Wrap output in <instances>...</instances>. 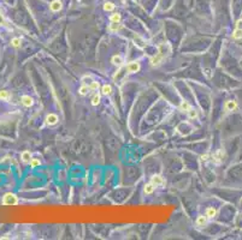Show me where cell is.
Returning a JSON list of instances; mask_svg holds the SVG:
<instances>
[{"mask_svg": "<svg viewBox=\"0 0 242 240\" xmlns=\"http://www.w3.org/2000/svg\"><path fill=\"white\" fill-rule=\"evenodd\" d=\"M140 68H141V65H140L139 61L129 62L128 65H126V67H125V70H126V71H128L129 73H136V72H139Z\"/></svg>", "mask_w": 242, "mask_h": 240, "instance_id": "7a4b0ae2", "label": "cell"}, {"mask_svg": "<svg viewBox=\"0 0 242 240\" xmlns=\"http://www.w3.org/2000/svg\"><path fill=\"white\" fill-rule=\"evenodd\" d=\"M90 90V88H89V85H87V84H83L82 86L80 88V90H78V92H80V95H82V96H86L88 94V91Z\"/></svg>", "mask_w": 242, "mask_h": 240, "instance_id": "4fadbf2b", "label": "cell"}, {"mask_svg": "<svg viewBox=\"0 0 242 240\" xmlns=\"http://www.w3.org/2000/svg\"><path fill=\"white\" fill-rule=\"evenodd\" d=\"M101 92H102V95H111V92H112V86L108 85V84L102 85V88H101Z\"/></svg>", "mask_w": 242, "mask_h": 240, "instance_id": "8fae6325", "label": "cell"}, {"mask_svg": "<svg viewBox=\"0 0 242 240\" xmlns=\"http://www.w3.org/2000/svg\"><path fill=\"white\" fill-rule=\"evenodd\" d=\"M236 107H237V104H236L235 101H227L225 104H224V108H225V110H234Z\"/></svg>", "mask_w": 242, "mask_h": 240, "instance_id": "9c48e42d", "label": "cell"}, {"mask_svg": "<svg viewBox=\"0 0 242 240\" xmlns=\"http://www.w3.org/2000/svg\"><path fill=\"white\" fill-rule=\"evenodd\" d=\"M216 214H217V210L211 207V208H207L205 215L207 216V219H212V217H215V216H216Z\"/></svg>", "mask_w": 242, "mask_h": 240, "instance_id": "7c38bea8", "label": "cell"}, {"mask_svg": "<svg viewBox=\"0 0 242 240\" xmlns=\"http://www.w3.org/2000/svg\"><path fill=\"white\" fill-rule=\"evenodd\" d=\"M180 108H181V110H183V112H189V110L192 109V106L189 104L188 102H182L181 104H180Z\"/></svg>", "mask_w": 242, "mask_h": 240, "instance_id": "9a60e30c", "label": "cell"}, {"mask_svg": "<svg viewBox=\"0 0 242 240\" xmlns=\"http://www.w3.org/2000/svg\"><path fill=\"white\" fill-rule=\"evenodd\" d=\"M99 103H100V95L99 94H95L93 98H92V104H93V106H98Z\"/></svg>", "mask_w": 242, "mask_h": 240, "instance_id": "ac0fdd59", "label": "cell"}, {"mask_svg": "<svg viewBox=\"0 0 242 240\" xmlns=\"http://www.w3.org/2000/svg\"><path fill=\"white\" fill-rule=\"evenodd\" d=\"M111 61H112V64L114 66H122V64H123V59H122V57H120L119 54L118 55H113Z\"/></svg>", "mask_w": 242, "mask_h": 240, "instance_id": "52a82bcc", "label": "cell"}, {"mask_svg": "<svg viewBox=\"0 0 242 240\" xmlns=\"http://www.w3.org/2000/svg\"><path fill=\"white\" fill-rule=\"evenodd\" d=\"M110 19H111L112 23H119L120 22V15L119 13H113Z\"/></svg>", "mask_w": 242, "mask_h": 240, "instance_id": "44dd1931", "label": "cell"}, {"mask_svg": "<svg viewBox=\"0 0 242 240\" xmlns=\"http://www.w3.org/2000/svg\"><path fill=\"white\" fill-rule=\"evenodd\" d=\"M154 187H155V186H154L152 183H149V184L145 185V189H143V191H145V193H146V195H151V193H153Z\"/></svg>", "mask_w": 242, "mask_h": 240, "instance_id": "5bb4252c", "label": "cell"}, {"mask_svg": "<svg viewBox=\"0 0 242 240\" xmlns=\"http://www.w3.org/2000/svg\"><path fill=\"white\" fill-rule=\"evenodd\" d=\"M49 7H51V10L53 11V12H58V11H60V10H62V7H63L62 1H59V0H54V1H52V3H51Z\"/></svg>", "mask_w": 242, "mask_h": 240, "instance_id": "5b68a950", "label": "cell"}, {"mask_svg": "<svg viewBox=\"0 0 242 240\" xmlns=\"http://www.w3.org/2000/svg\"><path fill=\"white\" fill-rule=\"evenodd\" d=\"M21 101L23 103V106H25V107H30V106H33V103H34V100H33L30 96H28V95L22 96Z\"/></svg>", "mask_w": 242, "mask_h": 240, "instance_id": "8992f818", "label": "cell"}, {"mask_svg": "<svg viewBox=\"0 0 242 240\" xmlns=\"http://www.w3.org/2000/svg\"><path fill=\"white\" fill-rule=\"evenodd\" d=\"M29 163H30V167L31 168H35V167L41 165V162H40V160H37V159H31Z\"/></svg>", "mask_w": 242, "mask_h": 240, "instance_id": "603a6c76", "label": "cell"}, {"mask_svg": "<svg viewBox=\"0 0 242 240\" xmlns=\"http://www.w3.org/2000/svg\"><path fill=\"white\" fill-rule=\"evenodd\" d=\"M163 54H158L157 57H154V58H152V60H151V62H152V65H158V64L161 61V59H163Z\"/></svg>", "mask_w": 242, "mask_h": 240, "instance_id": "2e32d148", "label": "cell"}, {"mask_svg": "<svg viewBox=\"0 0 242 240\" xmlns=\"http://www.w3.org/2000/svg\"><path fill=\"white\" fill-rule=\"evenodd\" d=\"M119 29H122V25H120L119 23H112V24L110 25L111 31H117V30H119Z\"/></svg>", "mask_w": 242, "mask_h": 240, "instance_id": "ffe728a7", "label": "cell"}, {"mask_svg": "<svg viewBox=\"0 0 242 240\" xmlns=\"http://www.w3.org/2000/svg\"><path fill=\"white\" fill-rule=\"evenodd\" d=\"M233 37L236 39V40H239V39H242V29H236V30L233 33Z\"/></svg>", "mask_w": 242, "mask_h": 240, "instance_id": "e0dca14e", "label": "cell"}, {"mask_svg": "<svg viewBox=\"0 0 242 240\" xmlns=\"http://www.w3.org/2000/svg\"><path fill=\"white\" fill-rule=\"evenodd\" d=\"M21 157H22V161L23 162L28 163V162H30V160H31V154L29 153V151H23Z\"/></svg>", "mask_w": 242, "mask_h": 240, "instance_id": "30bf717a", "label": "cell"}, {"mask_svg": "<svg viewBox=\"0 0 242 240\" xmlns=\"http://www.w3.org/2000/svg\"><path fill=\"white\" fill-rule=\"evenodd\" d=\"M236 25H237V28H239V29H242V19H240V21L237 22V24H236Z\"/></svg>", "mask_w": 242, "mask_h": 240, "instance_id": "83f0119b", "label": "cell"}, {"mask_svg": "<svg viewBox=\"0 0 242 240\" xmlns=\"http://www.w3.org/2000/svg\"><path fill=\"white\" fill-rule=\"evenodd\" d=\"M104 10L105 11H113L114 5L112 3H105V5H104Z\"/></svg>", "mask_w": 242, "mask_h": 240, "instance_id": "cb8c5ba5", "label": "cell"}, {"mask_svg": "<svg viewBox=\"0 0 242 240\" xmlns=\"http://www.w3.org/2000/svg\"><path fill=\"white\" fill-rule=\"evenodd\" d=\"M46 122L48 125H55L58 122V115L54 113H49L47 116H46Z\"/></svg>", "mask_w": 242, "mask_h": 240, "instance_id": "3957f363", "label": "cell"}, {"mask_svg": "<svg viewBox=\"0 0 242 240\" xmlns=\"http://www.w3.org/2000/svg\"><path fill=\"white\" fill-rule=\"evenodd\" d=\"M205 74L207 76V78H211L212 74H211V70L210 68H205Z\"/></svg>", "mask_w": 242, "mask_h": 240, "instance_id": "4316f807", "label": "cell"}, {"mask_svg": "<svg viewBox=\"0 0 242 240\" xmlns=\"http://www.w3.org/2000/svg\"><path fill=\"white\" fill-rule=\"evenodd\" d=\"M11 45H12L15 48H18V47L21 46V39H18V37H13L12 40H11Z\"/></svg>", "mask_w": 242, "mask_h": 240, "instance_id": "d6986e66", "label": "cell"}, {"mask_svg": "<svg viewBox=\"0 0 242 240\" xmlns=\"http://www.w3.org/2000/svg\"><path fill=\"white\" fill-rule=\"evenodd\" d=\"M9 92L6 90H0V100H7Z\"/></svg>", "mask_w": 242, "mask_h": 240, "instance_id": "d4e9b609", "label": "cell"}, {"mask_svg": "<svg viewBox=\"0 0 242 240\" xmlns=\"http://www.w3.org/2000/svg\"><path fill=\"white\" fill-rule=\"evenodd\" d=\"M151 183L154 185V186H160V185H163L164 184V179L161 175H153V177L151 178Z\"/></svg>", "mask_w": 242, "mask_h": 240, "instance_id": "277c9868", "label": "cell"}, {"mask_svg": "<svg viewBox=\"0 0 242 240\" xmlns=\"http://www.w3.org/2000/svg\"><path fill=\"white\" fill-rule=\"evenodd\" d=\"M207 223V216L205 215H200V216H198V219H197V225L198 226H200V227H203V226H205Z\"/></svg>", "mask_w": 242, "mask_h": 240, "instance_id": "ba28073f", "label": "cell"}, {"mask_svg": "<svg viewBox=\"0 0 242 240\" xmlns=\"http://www.w3.org/2000/svg\"><path fill=\"white\" fill-rule=\"evenodd\" d=\"M89 88H90V90H98L100 88V84H99V82H90V84H89Z\"/></svg>", "mask_w": 242, "mask_h": 240, "instance_id": "7402d4cb", "label": "cell"}, {"mask_svg": "<svg viewBox=\"0 0 242 240\" xmlns=\"http://www.w3.org/2000/svg\"><path fill=\"white\" fill-rule=\"evenodd\" d=\"M188 113H189V118H197V115H198L197 110H194V109H191Z\"/></svg>", "mask_w": 242, "mask_h": 240, "instance_id": "484cf974", "label": "cell"}, {"mask_svg": "<svg viewBox=\"0 0 242 240\" xmlns=\"http://www.w3.org/2000/svg\"><path fill=\"white\" fill-rule=\"evenodd\" d=\"M17 203H18V198H17L16 195L11 193V192L6 193L3 198V204H5V205H16Z\"/></svg>", "mask_w": 242, "mask_h": 240, "instance_id": "6da1fadb", "label": "cell"}]
</instances>
